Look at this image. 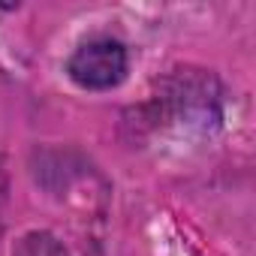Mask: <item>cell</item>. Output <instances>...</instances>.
Returning a JSON list of instances; mask_svg holds the SVG:
<instances>
[{
  "mask_svg": "<svg viewBox=\"0 0 256 256\" xmlns=\"http://www.w3.org/2000/svg\"><path fill=\"white\" fill-rule=\"evenodd\" d=\"M70 78L88 90H108L126 76V48L118 40H90L76 48L66 64Z\"/></svg>",
  "mask_w": 256,
  "mask_h": 256,
  "instance_id": "6da1fadb",
  "label": "cell"
},
{
  "mask_svg": "<svg viewBox=\"0 0 256 256\" xmlns=\"http://www.w3.org/2000/svg\"><path fill=\"white\" fill-rule=\"evenodd\" d=\"M16 256H66V253H64V247H60L52 235L36 232V235L22 238V244H18Z\"/></svg>",
  "mask_w": 256,
  "mask_h": 256,
  "instance_id": "7a4b0ae2",
  "label": "cell"
},
{
  "mask_svg": "<svg viewBox=\"0 0 256 256\" xmlns=\"http://www.w3.org/2000/svg\"><path fill=\"white\" fill-rule=\"evenodd\" d=\"M0 190H4V172H0Z\"/></svg>",
  "mask_w": 256,
  "mask_h": 256,
  "instance_id": "3957f363",
  "label": "cell"
}]
</instances>
